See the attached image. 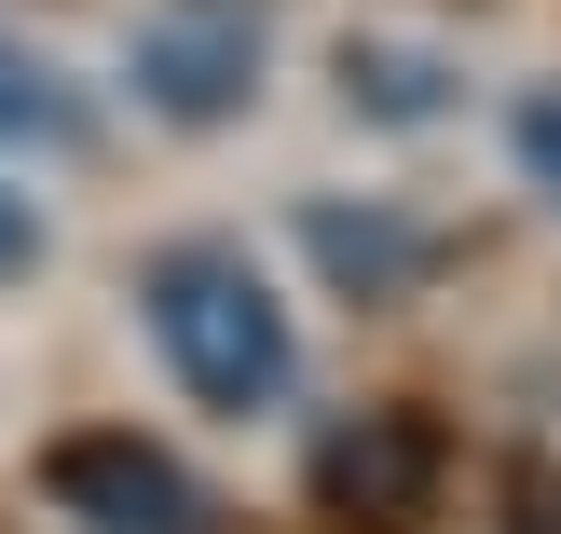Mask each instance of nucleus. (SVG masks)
Returning <instances> with one entry per match:
<instances>
[{
    "label": "nucleus",
    "mask_w": 561,
    "mask_h": 534,
    "mask_svg": "<svg viewBox=\"0 0 561 534\" xmlns=\"http://www.w3.org/2000/svg\"><path fill=\"white\" fill-rule=\"evenodd\" d=\"M137 302H151V343H164V371H179L206 411H274V398H288L301 343H288V302L261 288V261H247V247H219V234H179V247H151Z\"/></svg>",
    "instance_id": "1"
},
{
    "label": "nucleus",
    "mask_w": 561,
    "mask_h": 534,
    "mask_svg": "<svg viewBox=\"0 0 561 534\" xmlns=\"http://www.w3.org/2000/svg\"><path fill=\"white\" fill-rule=\"evenodd\" d=\"M301 480H316V508L343 534H425L438 521V480H453V439H438L425 411H343Z\"/></svg>",
    "instance_id": "2"
},
{
    "label": "nucleus",
    "mask_w": 561,
    "mask_h": 534,
    "mask_svg": "<svg viewBox=\"0 0 561 534\" xmlns=\"http://www.w3.org/2000/svg\"><path fill=\"white\" fill-rule=\"evenodd\" d=\"M42 493H55L82 534H192V521H206V493L179 480V453H151L137 425L55 439V453H42Z\"/></svg>",
    "instance_id": "3"
},
{
    "label": "nucleus",
    "mask_w": 561,
    "mask_h": 534,
    "mask_svg": "<svg viewBox=\"0 0 561 534\" xmlns=\"http://www.w3.org/2000/svg\"><path fill=\"white\" fill-rule=\"evenodd\" d=\"M137 82H151L179 124H219V110H247L261 55H247V27H151V42H137Z\"/></svg>",
    "instance_id": "4"
},
{
    "label": "nucleus",
    "mask_w": 561,
    "mask_h": 534,
    "mask_svg": "<svg viewBox=\"0 0 561 534\" xmlns=\"http://www.w3.org/2000/svg\"><path fill=\"white\" fill-rule=\"evenodd\" d=\"M520 151H535V179L561 192V96H535V110H520Z\"/></svg>",
    "instance_id": "5"
},
{
    "label": "nucleus",
    "mask_w": 561,
    "mask_h": 534,
    "mask_svg": "<svg viewBox=\"0 0 561 534\" xmlns=\"http://www.w3.org/2000/svg\"><path fill=\"white\" fill-rule=\"evenodd\" d=\"M42 261V219H27V192H0V274H27Z\"/></svg>",
    "instance_id": "6"
},
{
    "label": "nucleus",
    "mask_w": 561,
    "mask_h": 534,
    "mask_svg": "<svg viewBox=\"0 0 561 534\" xmlns=\"http://www.w3.org/2000/svg\"><path fill=\"white\" fill-rule=\"evenodd\" d=\"M0 110H42V96H14V69H0Z\"/></svg>",
    "instance_id": "7"
}]
</instances>
